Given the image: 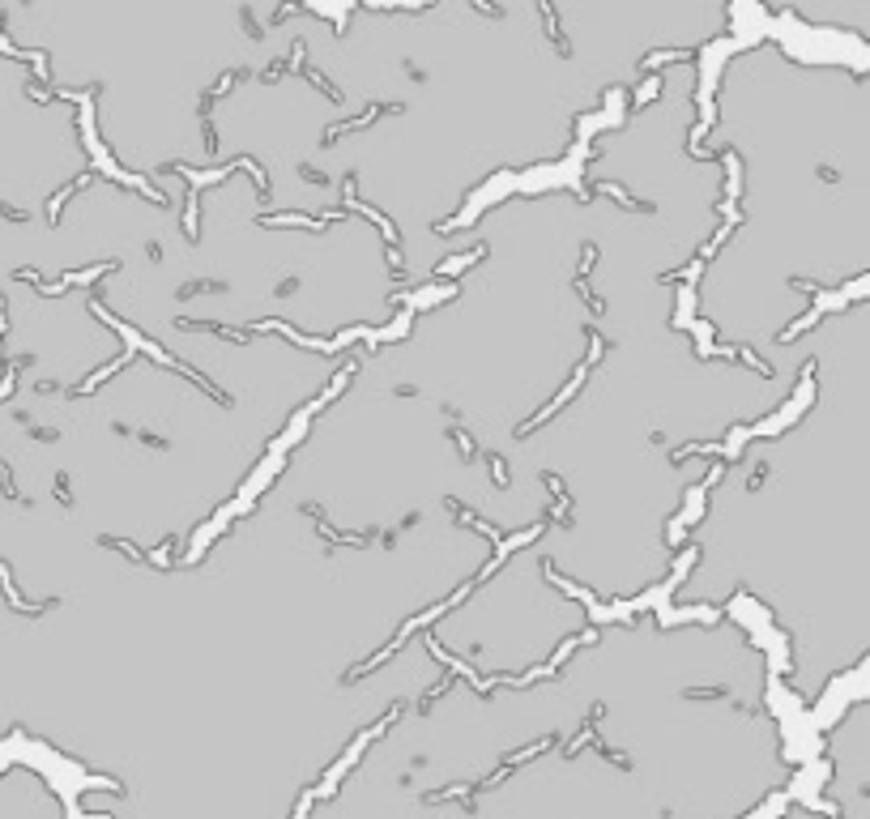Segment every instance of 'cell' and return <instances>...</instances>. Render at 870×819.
Instances as JSON below:
<instances>
[{
    "mask_svg": "<svg viewBox=\"0 0 870 819\" xmlns=\"http://www.w3.org/2000/svg\"><path fill=\"white\" fill-rule=\"evenodd\" d=\"M465 589H469V585H461V589H456V593H452V598H448V602H444V606H452V602H461V598H465ZM444 606H439V610H444ZM439 610H435V615H439ZM423 619H431V615H419V619H414V623H406V627H402V636H406V632H414V627H419V623H423Z\"/></svg>",
    "mask_w": 870,
    "mask_h": 819,
    "instance_id": "1",
    "label": "cell"
},
{
    "mask_svg": "<svg viewBox=\"0 0 870 819\" xmlns=\"http://www.w3.org/2000/svg\"><path fill=\"white\" fill-rule=\"evenodd\" d=\"M452 439L461 444V452H465V457H473V452H478V448H473V439H469L465 431H452Z\"/></svg>",
    "mask_w": 870,
    "mask_h": 819,
    "instance_id": "2",
    "label": "cell"
}]
</instances>
